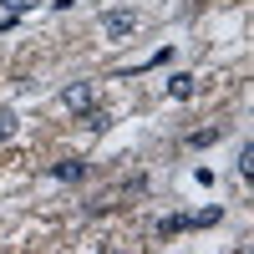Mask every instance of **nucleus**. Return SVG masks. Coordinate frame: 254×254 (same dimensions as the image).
<instances>
[{"label": "nucleus", "mask_w": 254, "mask_h": 254, "mask_svg": "<svg viewBox=\"0 0 254 254\" xmlns=\"http://www.w3.org/2000/svg\"><path fill=\"white\" fill-rule=\"evenodd\" d=\"M102 31H107L112 41L132 36V31H137V10H102Z\"/></svg>", "instance_id": "obj_1"}, {"label": "nucleus", "mask_w": 254, "mask_h": 254, "mask_svg": "<svg viewBox=\"0 0 254 254\" xmlns=\"http://www.w3.org/2000/svg\"><path fill=\"white\" fill-rule=\"evenodd\" d=\"M51 178L56 183H81L87 178V163L81 158H61V163H51Z\"/></svg>", "instance_id": "obj_2"}, {"label": "nucleus", "mask_w": 254, "mask_h": 254, "mask_svg": "<svg viewBox=\"0 0 254 254\" xmlns=\"http://www.w3.org/2000/svg\"><path fill=\"white\" fill-rule=\"evenodd\" d=\"M61 102H66L71 112H87L92 107V81H71V87L61 92Z\"/></svg>", "instance_id": "obj_3"}, {"label": "nucleus", "mask_w": 254, "mask_h": 254, "mask_svg": "<svg viewBox=\"0 0 254 254\" xmlns=\"http://www.w3.org/2000/svg\"><path fill=\"white\" fill-rule=\"evenodd\" d=\"M193 92H198V81L188 76V71H178V76H168V97H178V102H188Z\"/></svg>", "instance_id": "obj_4"}, {"label": "nucleus", "mask_w": 254, "mask_h": 254, "mask_svg": "<svg viewBox=\"0 0 254 254\" xmlns=\"http://www.w3.org/2000/svg\"><path fill=\"white\" fill-rule=\"evenodd\" d=\"M183 229H193L188 214H168V219H158V239H173V234H183Z\"/></svg>", "instance_id": "obj_5"}, {"label": "nucleus", "mask_w": 254, "mask_h": 254, "mask_svg": "<svg viewBox=\"0 0 254 254\" xmlns=\"http://www.w3.org/2000/svg\"><path fill=\"white\" fill-rule=\"evenodd\" d=\"M224 137V127H198V132H188V147H214Z\"/></svg>", "instance_id": "obj_6"}, {"label": "nucleus", "mask_w": 254, "mask_h": 254, "mask_svg": "<svg viewBox=\"0 0 254 254\" xmlns=\"http://www.w3.org/2000/svg\"><path fill=\"white\" fill-rule=\"evenodd\" d=\"M219 219H224L219 203H208V208H198V214H188V224H193V229H208V224H219Z\"/></svg>", "instance_id": "obj_7"}, {"label": "nucleus", "mask_w": 254, "mask_h": 254, "mask_svg": "<svg viewBox=\"0 0 254 254\" xmlns=\"http://www.w3.org/2000/svg\"><path fill=\"white\" fill-rule=\"evenodd\" d=\"M81 122H87L92 132H107V127H112V117L102 112V107H87V112H81Z\"/></svg>", "instance_id": "obj_8"}, {"label": "nucleus", "mask_w": 254, "mask_h": 254, "mask_svg": "<svg viewBox=\"0 0 254 254\" xmlns=\"http://www.w3.org/2000/svg\"><path fill=\"white\" fill-rule=\"evenodd\" d=\"M10 137H15V112L0 107V142H10Z\"/></svg>", "instance_id": "obj_9"}, {"label": "nucleus", "mask_w": 254, "mask_h": 254, "mask_svg": "<svg viewBox=\"0 0 254 254\" xmlns=\"http://www.w3.org/2000/svg\"><path fill=\"white\" fill-rule=\"evenodd\" d=\"M239 178H254V147L249 142L239 147Z\"/></svg>", "instance_id": "obj_10"}, {"label": "nucleus", "mask_w": 254, "mask_h": 254, "mask_svg": "<svg viewBox=\"0 0 254 254\" xmlns=\"http://www.w3.org/2000/svg\"><path fill=\"white\" fill-rule=\"evenodd\" d=\"M0 5H5L10 15H20V10H26V5H31V0H0Z\"/></svg>", "instance_id": "obj_11"}]
</instances>
